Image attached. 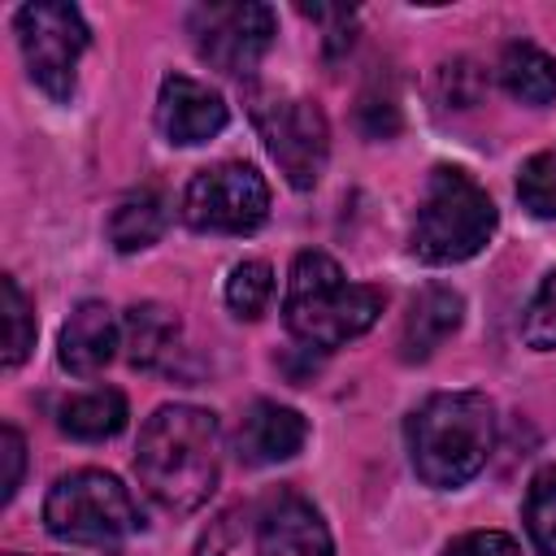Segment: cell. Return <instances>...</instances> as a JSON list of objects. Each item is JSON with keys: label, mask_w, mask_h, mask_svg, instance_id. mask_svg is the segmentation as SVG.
Wrapping results in <instances>:
<instances>
[{"label": "cell", "mask_w": 556, "mask_h": 556, "mask_svg": "<svg viewBox=\"0 0 556 556\" xmlns=\"http://www.w3.org/2000/svg\"><path fill=\"white\" fill-rule=\"evenodd\" d=\"M13 556H17V552H13Z\"/></svg>", "instance_id": "27"}, {"label": "cell", "mask_w": 556, "mask_h": 556, "mask_svg": "<svg viewBox=\"0 0 556 556\" xmlns=\"http://www.w3.org/2000/svg\"><path fill=\"white\" fill-rule=\"evenodd\" d=\"M122 348V321L113 317L109 304L100 300H83L65 326H61V348H56V361L61 369L78 374V378H91L100 374Z\"/></svg>", "instance_id": "13"}, {"label": "cell", "mask_w": 556, "mask_h": 556, "mask_svg": "<svg viewBox=\"0 0 556 556\" xmlns=\"http://www.w3.org/2000/svg\"><path fill=\"white\" fill-rule=\"evenodd\" d=\"M256 556H334V539L304 495L278 491L261 504Z\"/></svg>", "instance_id": "10"}, {"label": "cell", "mask_w": 556, "mask_h": 556, "mask_svg": "<svg viewBox=\"0 0 556 556\" xmlns=\"http://www.w3.org/2000/svg\"><path fill=\"white\" fill-rule=\"evenodd\" d=\"M235 534H239V513L230 508V513H222L217 521H208V530H204V539L195 543L191 556H226L230 543H235Z\"/></svg>", "instance_id": "26"}, {"label": "cell", "mask_w": 556, "mask_h": 556, "mask_svg": "<svg viewBox=\"0 0 556 556\" xmlns=\"http://www.w3.org/2000/svg\"><path fill=\"white\" fill-rule=\"evenodd\" d=\"M161 230H165V200L152 187H139V191L122 195L117 208H113V217H109V239H113L117 252H143V248H152L161 239Z\"/></svg>", "instance_id": "18"}, {"label": "cell", "mask_w": 556, "mask_h": 556, "mask_svg": "<svg viewBox=\"0 0 556 556\" xmlns=\"http://www.w3.org/2000/svg\"><path fill=\"white\" fill-rule=\"evenodd\" d=\"M0 460H4L0 500L9 504V500L17 495V486H22V469H26V443H22V434H17L13 426H4V430H0Z\"/></svg>", "instance_id": "25"}, {"label": "cell", "mask_w": 556, "mask_h": 556, "mask_svg": "<svg viewBox=\"0 0 556 556\" xmlns=\"http://www.w3.org/2000/svg\"><path fill=\"white\" fill-rule=\"evenodd\" d=\"M252 122H256L269 156L287 174V182L295 191H313L326 174V161H330L326 113L300 96H269V100L252 104Z\"/></svg>", "instance_id": "7"}, {"label": "cell", "mask_w": 556, "mask_h": 556, "mask_svg": "<svg viewBox=\"0 0 556 556\" xmlns=\"http://www.w3.org/2000/svg\"><path fill=\"white\" fill-rule=\"evenodd\" d=\"M378 313H382V291L348 282L343 269L326 252H300L291 261L282 321L300 343L330 352V348L365 334L378 321Z\"/></svg>", "instance_id": "3"}, {"label": "cell", "mask_w": 556, "mask_h": 556, "mask_svg": "<svg viewBox=\"0 0 556 556\" xmlns=\"http://www.w3.org/2000/svg\"><path fill=\"white\" fill-rule=\"evenodd\" d=\"M178 334H182L178 313L156 304V300L130 304L122 317V348H126V361L135 369H156L178 348Z\"/></svg>", "instance_id": "15"}, {"label": "cell", "mask_w": 556, "mask_h": 556, "mask_svg": "<svg viewBox=\"0 0 556 556\" xmlns=\"http://www.w3.org/2000/svg\"><path fill=\"white\" fill-rule=\"evenodd\" d=\"M526 530L543 556H556V465L539 469L526 491Z\"/></svg>", "instance_id": "19"}, {"label": "cell", "mask_w": 556, "mask_h": 556, "mask_svg": "<svg viewBox=\"0 0 556 556\" xmlns=\"http://www.w3.org/2000/svg\"><path fill=\"white\" fill-rule=\"evenodd\" d=\"M465 317V300L460 291L452 287H421L413 300H408V313H404V326H400V361L417 365V361H430L434 348H443V339L456 334Z\"/></svg>", "instance_id": "14"}, {"label": "cell", "mask_w": 556, "mask_h": 556, "mask_svg": "<svg viewBox=\"0 0 556 556\" xmlns=\"http://www.w3.org/2000/svg\"><path fill=\"white\" fill-rule=\"evenodd\" d=\"M226 100L200 83V78H187V74H169L161 83V96H156V126L169 143L178 148H191V143H208L213 135L226 130Z\"/></svg>", "instance_id": "11"}, {"label": "cell", "mask_w": 556, "mask_h": 556, "mask_svg": "<svg viewBox=\"0 0 556 556\" xmlns=\"http://www.w3.org/2000/svg\"><path fill=\"white\" fill-rule=\"evenodd\" d=\"M500 83L521 104H552L556 100V61L534 43H508L500 56Z\"/></svg>", "instance_id": "17"}, {"label": "cell", "mask_w": 556, "mask_h": 556, "mask_svg": "<svg viewBox=\"0 0 556 556\" xmlns=\"http://www.w3.org/2000/svg\"><path fill=\"white\" fill-rule=\"evenodd\" d=\"M308 439V421L278 404V400H256L243 417H239V430H235V452L243 465H278V460H291Z\"/></svg>", "instance_id": "12"}, {"label": "cell", "mask_w": 556, "mask_h": 556, "mask_svg": "<svg viewBox=\"0 0 556 556\" xmlns=\"http://www.w3.org/2000/svg\"><path fill=\"white\" fill-rule=\"evenodd\" d=\"M495 204L491 195L456 165H434L413 217L408 252L426 265H456L486 248L495 235Z\"/></svg>", "instance_id": "4"}, {"label": "cell", "mask_w": 556, "mask_h": 556, "mask_svg": "<svg viewBox=\"0 0 556 556\" xmlns=\"http://www.w3.org/2000/svg\"><path fill=\"white\" fill-rule=\"evenodd\" d=\"M274 295V269L265 261H239L226 278V304L239 317H261Z\"/></svg>", "instance_id": "21"}, {"label": "cell", "mask_w": 556, "mask_h": 556, "mask_svg": "<svg viewBox=\"0 0 556 556\" xmlns=\"http://www.w3.org/2000/svg\"><path fill=\"white\" fill-rule=\"evenodd\" d=\"M495 447V408L482 391H439L408 417V456L426 486L469 482Z\"/></svg>", "instance_id": "2"}, {"label": "cell", "mask_w": 556, "mask_h": 556, "mask_svg": "<svg viewBox=\"0 0 556 556\" xmlns=\"http://www.w3.org/2000/svg\"><path fill=\"white\" fill-rule=\"evenodd\" d=\"M43 526L52 539L83 547H117L143 530V513L130 491L104 469H74L52 482L43 500Z\"/></svg>", "instance_id": "5"}, {"label": "cell", "mask_w": 556, "mask_h": 556, "mask_svg": "<svg viewBox=\"0 0 556 556\" xmlns=\"http://www.w3.org/2000/svg\"><path fill=\"white\" fill-rule=\"evenodd\" d=\"M17 43H22V56H26V70H30L35 87L48 100L65 104L74 96L78 56L91 43L83 13L74 4H65V0L22 4L17 9Z\"/></svg>", "instance_id": "6"}, {"label": "cell", "mask_w": 556, "mask_h": 556, "mask_svg": "<svg viewBox=\"0 0 556 556\" xmlns=\"http://www.w3.org/2000/svg\"><path fill=\"white\" fill-rule=\"evenodd\" d=\"M191 43L200 52V61H208L213 70L230 74V78H248L261 56L274 43L278 17L269 4H252V0H235V4H200L187 22Z\"/></svg>", "instance_id": "9"}, {"label": "cell", "mask_w": 556, "mask_h": 556, "mask_svg": "<svg viewBox=\"0 0 556 556\" xmlns=\"http://www.w3.org/2000/svg\"><path fill=\"white\" fill-rule=\"evenodd\" d=\"M135 473L169 513H195L222 478V430L208 408L165 404L148 417L135 447Z\"/></svg>", "instance_id": "1"}, {"label": "cell", "mask_w": 556, "mask_h": 556, "mask_svg": "<svg viewBox=\"0 0 556 556\" xmlns=\"http://www.w3.org/2000/svg\"><path fill=\"white\" fill-rule=\"evenodd\" d=\"M0 291H4V369H17L35 348V313L17 278H0Z\"/></svg>", "instance_id": "20"}, {"label": "cell", "mask_w": 556, "mask_h": 556, "mask_svg": "<svg viewBox=\"0 0 556 556\" xmlns=\"http://www.w3.org/2000/svg\"><path fill=\"white\" fill-rule=\"evenodd\" d=\"M517 200L534 217H556V148L530 156L517 174Z\"/></svg>", "instance_id": "22"}, {"label": "cell", "mask_w": 556, "mask_h": 556, "mask_svg": "<svg viewBox=\"0 0 556 556\" xmlns=\"http://www.w3.org/2000/svg\"><path fill=\"white\" fill-rule=\"evenodd\" d=\"M265 217H269V182L243 161L208 165L182 191V222L191 230L248 235Z\"/></svg>", "instance_id": "8"}, {"label": "cell", "mask_w": 556, "mask_h": 556, "mask_svg": "<svg viewBox=\"0 0 556 556\" xmlns=\"http://www.w3.org/2000/svg\"><path fill=\"white\" fill-rule=\"evenodd\" d=\"M521 339L534 348V352H547L556 348V269L539 282L534 300L526 304V317H521Z\"/></svg>", "instance_id": "23"}, {"label": "cell", "mask_w": 556, "mask_h": 556, "mask_svg": "<svg viewBox=\"0 0 556 556\" xmlns=\"http://www.w3.org/2000/svg\"><path fill=\"white\" fill-rule=\"evenodd\" d=\"M443 556H521L517 539L504 530H469L443 547Z\"/></svg>", "instance_id": "24"}, {"label": "cell", "mask_w": 556, "mask_h": 556, "mask_svg": "<svg viewBox=\"0 0 556 556\" xmlns=\"http://www.w3.org/2000/svg\"><path fill=\"white\" fill-rule=\"evenodd\" d=\"M56 426H61L70 439H78V443L113 439V434L126 426V395L113 391V387H96V391L70 395V400L56 408Z\"/></svg>", "instance_id": "16"}]
</instances>
